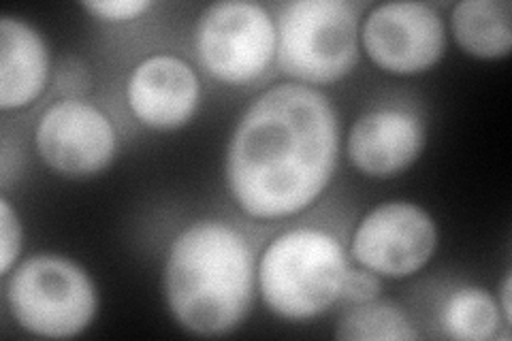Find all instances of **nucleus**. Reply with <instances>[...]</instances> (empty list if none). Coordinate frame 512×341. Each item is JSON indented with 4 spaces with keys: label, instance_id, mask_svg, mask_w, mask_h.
I'll use <instances>...</instances> for the list:
<instances>
[{
    "label": "nucleus",
    "instance_id": "obj_19",
    "mask_svg": "<svg viewBox=\"0 0 512 341\" xmlns=\"http://www.w3.org/2000/svg\"><path fill=\"white\" fill-rule=\"evenodd\" d=\"M510 292H512V278L510 273L504 278L502 282V290H500V312H502V318L506 322V327L510 329V322H512V307H510Z\"/></svg>",
    "mask_w": 512,
    "mask_h": 341
},
{
    "label": "nucleus",
    "instance_id": "obj_1",
    "mask_svg": "<svg viewBox=\"0 0 512 341\" xmlns=\"http://www.w3.org/2000/svg\"><path fill=\"white\" fill-rule=\"evenodd\" d=\"M340 122L327 96L306 84L265 90L239 118L224 177L246 216L271 222L310 209L333 180Z\"/></svg>",
    "mask_w": 512,
    "mask_h": 341
},
{
    "label": "nucleus",
    "instance_id": "obj_4",
    "mask_svg": "<svg viewBox=\"0 0 512 341\" xmlns=\"http://www.w3.org/2000/svg\"><path fill=\"white\" fill-rule=\"evenodd\" d=\"M5 297L13 322L45 339L82 335L99 312V292L90 273L58 254L26 258L9 273Z\"/></svg>",
    "mask_w": 512,
    "mask_h": 341
},
{
    "label": "nucleus",
    "instance_id": "obj_6",
    "mask_svg": "<svg viewBox=\"0 0 512 341\" xmlns=\"http://www.w3.org/2000/svg\"><path fill=\"white\" fill-rule=\"evenodd\" d=\"M195 50L201 67L222 84H252L278 54L276 22L261 5L222 0L201 13Z\"/></svg>",
    "mask_w": 512,
    "mask_h": 341
},
{
    "label": "nucleus",
    "instance_id": "obj_7",
    "mask_svg": "<svg viewBox=\"0 0 512 341\" xmlns=\"http://www.w3.org/2000/svg\"><path fill=\"white\" fill-rule=\"evenodd\" d=\"M436 250L434 218L410 201H387L367 211L350 243V254L363 269L389 280L419 273Z\"/></svg>",
    "mask_w": 512,
    "mask_h": 341
},
{
    "label": "nucleus",
    "instance_id": "obj_8",
    "mask_svg": "<svg viewBox=\"0 0 512 341\" xmlns=\"http://www.w3.org/2000/svg\"><path fill=\"white\" fill-rule=\"evenodd\" d=\"M35 145L47 169L69 180H88L116 160L118 133L103 109L82 99H62L45 109Z\"/></svg>",
    "mask_w": 512,
    "mask_h": 341
},
{
    "label": "nucleus",
    "instance_id": "obj_5",
    "mask_svg": "<svg viewBox=\"0 0 512 341\" xmlns=\"http://www.w3.org/2000/svg\"><path fill=\"white\" fill-rule=\"evenodd\" d=\"M280 69L306 86L344 79L359 60V18L344 0H297L282 7L278 22Z\"/></svg>",
    "mask_w": 512,
    "mask_h": 341
},
{
    "label": "nucleus",
    "instance_id": "obj_10",
    "mask_svg": "<svg viewBox=\"0 0 512 341\" xmlns=\"http://www.w3.org/2000/svg\"><path fill=\"white\" fill-rule=\"evenodd\" d=\"M199 103V75L180 56L152 54L137 62L128 75L126 105L150 131H180L195 118Z\"/></svg>",
    "mask_w": 512,
    "mask_h": 341
},
{
    "label": "nucleus",
    "instance_id": "obj_9",
    "mask_svg": "<svg viewBox=\"0 0 512 341\" xmlns=\"http://www.w3.org/2000/svg\"><path fill=\"white\" fill-rule=\"evenodd\" d=\"M361 45L376 67L391 75H419L442 60L446 28L423 3H384L361 26Z\"/></svg>",
    "mask_w": 512,
    "mask_h": 341
},
{
    "label": "nucleus",
    "instance_id": "obj_14",
    "mask_svg": "<svg viewBox=\"0 0 512 341\" xmlns=\"http://www.w3.org/2000/svg\"><path fill=\"white\" fill-rule=\"evenodd\" d=\"M440 327L446 337L457 341H489L506 327L498 299L485 288H457L446 297L440 312ZM508 329V327H506Z\"/></svg>",
    "mask_w": 512,
    "mask_h": 341
},
{
    "label": "nucleus",
    "instance_id": "obj_16",
    "mask_svg": "<svg viewBox=\"0 0 512 341\" xmlns=\"http://www.w3.org/2000/svg\"><path fill=\"white\" fill-rule=\"evenodd\" d=\"M24 243V229L18 211L7 197H0V273L9 275L18 267Z\"/></svg>",
    "mask_w": 512,
    "mask_h": 341
},
{
    "label": "nucleus",
    "instance_id": "obj_13",
    "mask_svg": "<svg viewBox=\"0 0 512 341\" xmlns=\"http://www.w3.org/2000/svg\"><path fill=\"white\" fill-rule=\"evenodd\" d=\"M453 35L468 56L500 60L512 50V5L506 0H463L453 7Z\"/></svg>",
    "mask_w": 512,
    "mask_h": 341
},
{
    "label": "nucleus",
    "instance_id": "obj_11",
    "mask_svg": "<svg viewBox=\"0 0 512 341\" xmlns=\"http://www.w3.org/2000/svg\"><path fill=\"white\" fill-rule=\"evenodd\" d=\"M427 143L423 120L410 109L378 107L350 126L346 154L359 173L376 180L402 175L421 158Z\"/></svg>",
    "mask_w": 512,
    "mask_h": 341
},
{
    "label": "nucleus",
    "instance_id": "obj_17",
    "mask_svg": "<svg viewBox=\"0 0 512 341\" xmlns=\"http://www.w3.org/2000/svg\"><path fill=\"white\" fill-rule=\"evenodd\" d=\"M82 9L101 22L122 24L141 18L152 9V3L148 0H90V3H82Z\"/></svg>",
    "mask_w": 512,
    "mask_h": 341
},
{
    "label": "nucleus",
    "instance_id": "obj_3",
    "mask_svg": "<svg viewBox=\"0 0 512 341\" xmlns=\"http://www.w3.org/2000/svg\"><path fill=\"white\" fill-rule=\"evenodd\" d=\"M348 267L338 237L318 226H297L263 250L256 282L271 312L301 322L325 314L342 297Z\"/></svg>",
    "mask_w": 512,
    "mask_h": 341
},
{
    "label": "nucleus",
    "instance_id": "obj_2",
    "mask_svg": "<svg viewBox=\"0 0 512 341\" xmlns=\"http://www.w3.org/2000/svg\"><path fill=\"white\" fill-rule=\"evenodd\" d=\"M256 261L246 235L224 220H197L171 241L163 292L171 316L192 335L233 333L250 312Z\"/></svg>",
    "mask_w": 512,
    "mask_h": 341
},
{
    "label": "nucleus",
    "instance_id": "obj_15",
    "mask_svg": "<svg viewBox=\"0 0 512 341\" xmlns=\"http://www.w3.org/2000/svg\"><path fill=\"white\" fill-rule=\"evenodd\" d=\"M419 337L402 307L380 299L357 303L335 327V339L344 341H416Z\"/></svg>",
    "mask_w": 512,
    "mask_h": 341
},
{
    "label": "nucleus",
    "instance_id": "obj_18",
    "mask_svg": "<svg viewBox=\"0 0 512 341\" xmlns=\"http://www.w3.org/2000/svg\"><path fill=\"white\" fill-rule=\"evenodd\" d=\"M380 295V278L376 273L367 269H350L346 271L344 286H342V297L352 303H367L374 301Z\"/></svg>",
    "mask_w": 512,
    "mask_h": 341
},
{
    "label": "nucleus",
    "instance_id": "obj_12",
    "mask_svg": "<svg viewBox=\"0 0 512 341\" xmlns=\"http://www.w3.org/2000/svg\"><path fill=\"white\" fill-rule=\"evenodd\" d=\"M50 50L41 32L22 18L0 20V109L18 111L35 103L50 79Z\"/></svg>",
    "mask_w": 512,
    "mask_h": 341
}]
</instances>
